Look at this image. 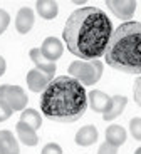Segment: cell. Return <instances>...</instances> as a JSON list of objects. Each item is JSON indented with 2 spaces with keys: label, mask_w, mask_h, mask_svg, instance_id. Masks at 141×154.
<instances>
[{
  "label": "cell",
  "mask_w": 141,
  "mask_h": 154,
  "mask_svg": "<svg viewBox=\"0 0 141 154\" xmlns=\"http://www.w3.org/2000/svg\"><path fill=\"white\" fill-rule=\"evenodd\" d=\"M113 35V23L104 10L81 7L67 17L62 38L71 54L79 60H99Z\"/></svg>",
  "instance_id": "cell-1"
},
{
  "label": "cell",
  "mask_w": 141,
  "mask_h": 154,
  "mask_svg": "<svg viewBox=\"0 0 141 154\" xmlns=\"http://www.w3.org/2000/svg\"><path fill=\"white\" fill-rule=\"evenodd\" d=\"M88 94L71 75L54 77L40 96V111L47 119L62 124L76 122L88 111Z\"/></svg>",
  "instance_id": "cell-2"
},
{
  "label": "cell",
  "mask_w": 141,
  "mask_h": 154,
  "mask_svg": "<svg viewBox=\"0 0 141 154\" xmlns=\"http://www.w3.org/2000/svg\"><path fill=\"white\" fill-rule=\"evenodd\" d=\"M104 60L119 72L141 75V22H123L113 32Z\"/></svg>",
  "instance_id": "cell-3"
},
{
  "label": "cell",
  "mask_w": 141,
  "mask_h": 154,
  "mask_svg": "<svg viewBox=\"0 0 141 154\" xmlns=\"http://www.w3.org/2000/svg\"><path fill=\"white\" fill-rule=\"evenodd\" d=\"M104 66L101 60H74L71 62L67 72L82 85H94L103 75Z\"/></svg>",
  "instance_id": "cell-4"
},
{
  "label": "cell",
  "mask_w": 141,
  "mask_h": 154,
  "mask_svg": "<svg viewBox=\"0 0 141 154\" xmlns=\"http://www.w3.org/2000/svg\"><path fill=\"white\" fill-rule=\"evenodd\" d=\"M0 102L7 104L12 111H24L29 102L27 99V92L19 85H10L4 84L0 85Z\"/></svg>",
  "instance_id": "cell-5"
},
{
  "label": "cell",
  "mask_w": 141,
  "mask_h": 154,
  "mask_svg": "<svg viewBox=\"0 0 141 154\" xmlns=\"http://www.w3.org/2000/svg\"><path fill=\"white\" fill-rule=\"evenodd\" d=\"M106 5L118 19L124 20V22H130L131 17L136 12V2L134 0H107Z\"/></svg>",
  "instance_id": "cell-6"
},
{
  "label": "cell",
  "mask_w": 141,
  "mask_h": 154,
  "mask_svg": "<svg viewBox=\"0 0 141 154\" xmlns=\"http://www.w3.org/2000/svg\"><path fill=\"white\" fill-rule=\"evenodd\" d=\"M39 49H40V54L50 62L59 60L62 57V54H64V45H62V42L57 37H47Z\"/></svg>",
  "instance_id": "cell-7"
},
{
  "label": "cell",
  "mask_w": 141,
  "mask_h": 154,
  "mask_svg": "<svg viewBox=\"0 0 141 154\" xmlns=\"http://www.w3.org/2000/svg\"><path fill=\"white\" fill-rule=\"evenodd\" d=\"M29 57H30V60L35 64V69L42 70V72L47 74L50 79H54V74H56V69H57V67H56V62L47 60V59L40 54V49H39V47H34V49L29 50Z\"/></svg>",
  "instance_id": "cell-8"
},
{
  "label": "cell",
  "mask_w": 141,
  "mask_h": 154,
  "mask_svg": "<svg viewBox=\"0 0 141 154\" xmlns=\"http://www.w3.org/2000/svg\"><path fill=\"white\" fill-rule=\"evenodd\" d=\"M50 81L52 79L39 69H32L27 72V85L32 92H44V89L47 87Z\"/></svg>",
  "instance_id": "cell-9"
},
{
  "label": "cell",
  "mask_w": 141,
  "mask_h": 154,
  "mask_svg": "<svg viewBox=\"0 0 141 154\" xmlns=\"http://www.w3.org/2000/svg\"><path fill=\"white\" fill-rule=\"evenodd\" d=\"M88 102H89V107L94 112L104 114L111 106V96H107L106 92H101V91L92 89L91 92L88 94Z\"/></svg>",
  "instance_id": "cell-10"
},
{
  "label": "cell",
  "mask_w": 141,
  "mask_h": 154,
  "mask_svg": "<svg viewBox=\"0 0 141 154\" xmlns=\"http://www.w3.org/2000/svg\"><path fill=\"white\" fill-rule=\"evenodd\" d=\"M35 17H34V10L29 7H22L17 12L15 17V29L19 34H29L30 29L34 27Z\"/></svg>",
  "instance_id": "cell-11"
},
{
  "label": "cell",
  "mask_w": 141,
  "mask_h": 154,
  "mask_svg": "<svg viewBox=\"0 0 141 154\" xmlns=\"http://www.w3.org/2000/svg\"><path fill=\"white\" fill-rule=\"evenodd\" d=\"M98 129L96 126L92 124H88V126L81 127L79 131L76 132V144L77 146H82V147H88V146H92V144L98 141Z\"/></svg>",
  "instance_id": "cell-12"
},
{
  "label": "cell",
  "mask_w": 141,
  "mask_h": 154,
  "mask_svg": "<svg viewBox=\"0 0 141 154\" xmlns=\"http://www.w3.org/2000/svg\"><path fill=\"white\" fill-rule=\"evenodd\" d=\"M15 131H17V137H19V141L22 144H25V146H37L39 144V136L37 132L32 129V127H29L27 124L24 122H17L15 126Z\"/></svg>",
  "instance_id": "cell-13"
},
{
  "label": "cell",
  "mask_w": 141,
  "mask_h": 154,
  "mask_svg": "<svg viewBox=\"0 0 141 154\" xmlns=\"http://www.w3.org/2000/svg\"><path fill=\"white\" fill-rule=\"evenodd\" d=\"M0 154H20L19 143L10 131H0Z\"/></svg>",
  "instance_id": "cell-14"
},
{
  "label": "cell",
  "mask_w": 141,
  "mask_h": 154,
  "mask_svg": "<svg viewBox=\"0 0 141 154\" xmlns=\"http://www.w3.org/2000/svg\"><path fill=\"white\" fill-rule=\"evenodd\" d=\"M126 104H128V99H126L124 96H113L111 97V106L103 114V119L104 121H113V119H116V117H119V116L123 114V111H124Z\"/></svg>",
  "instance_id": "cell-15"
},
{
  "label": "cell",
  "mask_w": 141,
  "mask_h": 154,
  "mask_svg": "<svg viewBox=\"0 0 141 154\" xmlns=\"http://www.w3.org/2000/svg\"><path fill=\"white\" fill-rule=\"evenodd\" d=\"M126 129L119 124H111L106 129V143L113 144V146L119 147L126 143Z\"/></svg>",
  "instance_id": "cell-16"
},
{
  "label": "cell",
  "mask_w": 141,
  "mask_h": 154,
  "mask_svg": "<svg viewBox=\"0 0 141 154\" xmlns=\"http://www.w3.org/2000/svg\"><path fill=\"white\" fill-rule=\"evenodd\" d=\"M35 10H37V14L42 19L52 20L59 14V5L54 0H39L37 4H35Z\"/></svg>",
  "instance_id": "cell-17"
},
{
  "label": "cell",
  "mask_w": 141,
  "mask_h": 154,
  "mask_svg": "<svg viewBox=\"0 0 141 154\" xmlns=\"http://www.w3.org/2000/svg\"><path fill=\"white\" fill-rule=\"evenodd\" d=\"M20 122L27 124L34 131H37L39 127L42 126V116L35 109H24L22 114H20Z\"/></svg>",
  "instance_id": "cell-18"
},
{
  "label": "cell",
  "mask_w": 141,
  "mask_h": 154,
  "mask_svg": "<svg viewBox=\"0 0 141 154\" xmlns=\"http://www.w3.org/2000/svg\"><path fill=\"white\" fill-rule=\"evenodd\" d=\"M130 132L136 141H141V117H133L130 121Z\"/></svg>",
  "instance_id": "cell-19"
},
{
  "label": "cell",
  "mask_w": 141,
  "mask_h": 154,
  "mask_svg": "<svg viewBox=\"0 0 141 154\" xmlns=\"http://www.w3.org/2000/svg\"><path fill=\"white\" fill-rule=\"evenodd\" d=\"M8 23H10V15H8V12L4 10V8H0V35L7 30Z\"/></svg>",
  "instance_id": "cell-20"
},
{
  "label": "cell",
  "mask_w": 141,
  "mask_h": 154,
  "mask_svg": "<svg viewBox=\"0 0 141 154\" xmlns=\"http://www.w3.org/2000/svg\"><path fill=\"white\" fill-rule=\"evenodd\" d=\"M40 154H62V147L57 143H47L46 146L42 147Z\"/></svg>",
  "instance_id": "cell-21"
},
{
  "label": "cell",
  "mask_w": 141,
  "mask_h": 154,
  "mask_svg": "<svg viewBox=\"0 0 141 154\" xmlns=\"http://www.w3.org/2000/svg\"><path fill=\"white\" fill-rule=\"evenodd\" d=\"M133 97H134V102L141 107V75L136 77L134 81V85H133Z\"/></svg>",
  "instance_id": "cell-22"
},
{
  "label": "cell",
  "mask_w": 141,
  "mask_h": 154,
  "mask_svg": "<svg viewBox=\"0 0 141 154\" xmlns=\"http://www.w3.org/2000/svg\"><path fill=\"white\" fill-rule=\"evenodd\" d=\"M98 154H118V147L109 143H103L98 149Z\"/></svg>",
  "instance_id": "cell-23"
},
{
  "label": "cell",
  "mask_w": 141,
  "mask_h": 154,
  "mask_svg": "<svg viewBox=\"0 0 141 154\" xmlns=\"http://www.w3.org/2000/svg\"><path fill=\"white\" fill-rule=\"evenodd\" d=\"M12 109L8 107L7 104H4V102H0V122H4V121H7L8 117L12 116Z\"/></svg>",
  "instance_id": "cell-24"
},
{
  "label": "cell",
  "mask_w": 141,
  "mask_h": 154,
  "mask_svg": "<svg viewBox=\"0 0 141 154\" xmlns=\"http://www.w3.org/2000/svg\"><path fill=\"white\" fill-rule=\"evenodd\" d=\"M5 69H7V62H5V59L0 55V77L5 74Z\"/></svg>",
  "instance_id": "cell-25"
},
{
  "label": "cell",
  "mask_w": 141,
  "mask_h": 154,
  "mask_svg": "<svg viewBox=\"0 0 141 154\" xmlns=\"http://www.w3.org/2000/svg\"><path fill=\"white\" fill-rule=\"evenodd\" d=\"M134 154H141V147H138V149L134 151Z\"/></svg>",
  "instance_id": "cell-26"
}]
</instances>
